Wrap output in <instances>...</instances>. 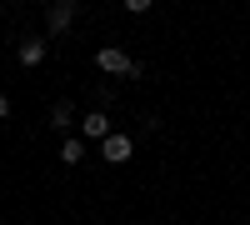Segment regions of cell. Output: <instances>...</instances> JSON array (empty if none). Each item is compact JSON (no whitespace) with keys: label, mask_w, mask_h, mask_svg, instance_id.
<instances>
[{"label":"cell","mask_w":250,"mask_h":225,"mask_svg":"<svg viewBox=\"0 0 250 225\" xmlns=\"http://www.w3.org/2000/svg\"><path fill=\"white\" fill-rule=\"evenodd\" d=\"M95 65L105 70V75H130V80H140V60H130L120 45H100V50H95Z\"/></svg>","instance_id":"1"},{"label":"cell","mask_w":250,"mask_h":225,"mask_svg":"<svg viewBox=\"0 0 250 225\" xmlns=\"http://www.w3.org/2000/svg\"><path fill=\"white\" fill-rule=\"evenodd\" d=\"M115 130H110V115L105 110H90V115H80V140H95V145H105Z\"/></svg>","instance_id":"2"},{"label":"cell","mask_w":250,"mask_h":225,"mask_svg":"<svg viewBox=\"0 0 250 225\" xmlns=\"http://www.w3.org/2000/svg\"><path fill=\"white\" fill-rule=\"evenodd\" d=\"M75 10H80L75 0H60V5H50V10H45V30H50V35H65V30L75 25Z\"/></svg>","instance_id":"3"},{"label":"cell","mask_w":250,"mask_h":225,"mask_svg":"<svg viewBox=\"0 0 250 225\" xmlns=\"http://www.w3.org/2000/svg\"><path fill=\"white\" fill-rule=\"evenodd\" d=\"M130 155H135V140L130 135H110L105 145H100V160H105V165H125Z\"/></svg>","instance_id":"4"},{"label":"cell","mask_w":250,"mask_h":225,"mask_svg":"<svg viewBox=\"0 0 250 225\" xmlns=\"http://www.w3.org/2000/svg\"><path fill=\"white\" fill-rule=\"evenodd\" d=\"M70 125H80L75 105H70V100H55V105H50V130H60V135H65Z\"/></svg>","instance_id":"5"},{"label":"cell","mask_w":250,"mask_h":225,"mask_svg":"<svg viewBox=\"0 0 250 225\" xmlns=\"http://www.w3.org/2000/svg\"><path fill=\"white\" fill-rule=\"evenodd\" d=\"M45 50H50V45H45V40H40V35H35V40H20V65H25V70L45 65Z\"/></svg>","instance_id":"6"},{"label":"cell","mask_w":250,"mask_h":225,"mask_svg":"<svg viewBox=\"0 0 250 225\" xmlns=\"http://www.w3.org/2000/svg\"><path fill=\"white\" fill-rule=\"evenodd\" d=\"M60 160H65V165H80V160H85V140L65 135V140H60Z\"/></svg>","instance_id":"7"},{"label":"cell","mask_w":250,"mask_h":225,"mask_svg":"<svg viewBox=\"0 0 250 225\" xmlns=\"http://www.w3.org/2000/svg\"><path fill=\"white\" fill-rule=\"evenodd\" d=\"M5 115H10V100H5V95H0V120H5Z\"/></svg>","instance_id":"8"},{"label":"cell","mask_w":250,"mask_h":225,"mask_svg":"<svg viewBox=\"0 0 250 225\" xmlns=\"http://www.w3.org/2000/svg\"><path fill=\"white\" fill-rule=\"evenodd\" d=\"M0 25H5V10H0Z\"/></svg>","instance_id":"9"}]
</instances>
